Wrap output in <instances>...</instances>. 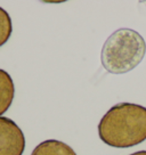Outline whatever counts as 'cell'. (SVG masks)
Masks as SVG:
<instances>
[{"instance_id": "cell-6", "label": "cell", "mask_w": 146, "mask_h": 155, "mask_svg": "<svg viewBox=\"0 0 146 155\" xmlns=\"http://www.w3.org/2000/svg\"><path fill=\"white\" fill-rule=\"evenodd\" d=\"M13 32L12 18L4 8L0 7V47L9 40Z\"/></svg>"}, {"instance_id": "cell-7", "label": "cell", "mask_w": 146, "mask_h": 155, "mask_svg": "<svg viewBox=\"0 0 146 155\" xmlns=\"http://www.w3.org/2000/svg\"><path fill=\"white\" fill-rule=\"evenodd\" d=\"M130 155H146V150H138V152H135Z\"/></svg>"}, {"instance_id": "cell-4", "label": "cell", "mask_w": 146, "mask_h": 155, "mask_svg": "<svg viewBox=\"0 0 146 155\" xmlns=\"http://www.w3.org/2000/svg\"><path fill=\"white\" fill-rule=\"evenodd\" d=\"M14 81L5 70L0 68V115L5 114L14 101Z\"/></svg>"}, {"instance_id": "cell-3", "label": "cell", "mask_w": 146, "mask_h": 155, "mask_svg": "<svg viewBox=\"0 0 146 155\" xmlns=\"http://www.w3.org/2000/svg\"><path fill=\"white\" fill-rule=\"evenodd\" d=\"M25 150V137L12 119L0 116V155H22Z\"/></svg>"}, {"instance_id": "cell-5", "label": "cell", "mask_w": 146, "mask_h": 155, "mask_svg": "<svg viewBox=\"0 0 146 155\" xmlns=\"http://www.w3.org/2000/svg\"><path fill=\"white\" fill-rule=\"evenodd\" d=\"M31 155H77V153L63 141L49 139L40 143Z\"/></svg>"}, {"instance_id": "cell-1", "label": "cell", "mask_w": 146, "mask_h": 155, "mask_svg": "<svg viewBox=\"0 0 146 155\" xmlns=\"http://www.w3.org/2000/svg\"><path fill=\"white\" fill-rule=\"evenodd\" d=\"M101 140L117 148L132 147L146 140V107L120 103L112 106L98 123Z\"/></svg>"}, {"instance_id": "cell-2", "label": "cell", "mask_w": 146, "mask_h": 155, "mask_svg": "<svg viewBox=\"0 0 146 155\" xmlns=\"http://www.w3.org/2000/svg\"><path fill=\"white\" fill-rule=\"evenodd\" d=\"M146 53V42L137 31L119 29L103 46L101 61L103 68L113 74H123L137 68Z\"/></svg>"}]
</instances>
